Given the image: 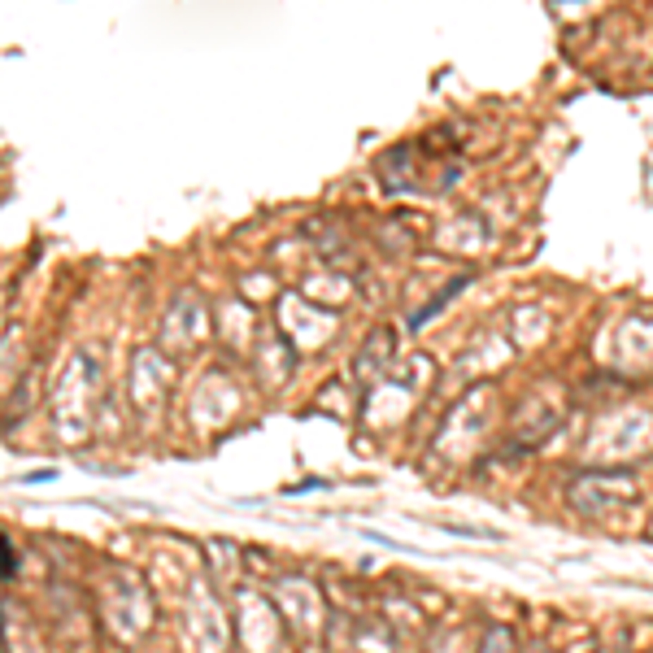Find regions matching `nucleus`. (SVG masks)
I'll use <instances>...</instances> for the list:
<instances>
[{
	"mask_svg": "<svg viewBox=\"0 0 653 653\" xmlns=\"http://www.w3.org/2000/svg\"><path fill=\"white\" fill-rule=\"evenodd\" d=\"M0 575H13V562H9V540L0 536Z\"/></svg>",
	"mask_w": 653,
	"mask_h": 653,
	"instance_id": "nucleus-1",
	"label": "nucleus"
}]
</instances>
